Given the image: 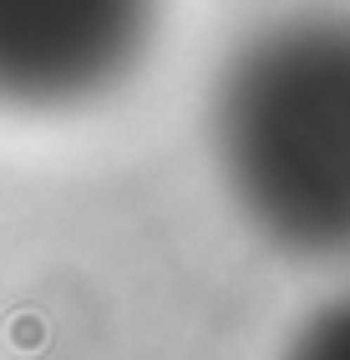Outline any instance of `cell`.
<instances>
[{
    "label": "cell",
    "instance_id": "obj_3",
    "mask_svg": "<svg viewBox=\"0 0 350 360\" xmlns=\"http://www.w3.org/2000/svg\"><path fill=\"white\" fill-rule=\"evenodd\" d=\"M285 360H350V295L325 304L320 315L294 335Z\"/></svg>",
    "mask_w": 350,
    "mask_h": 360
},
{
    "label": "cell",
    "instance_id": "obj_1",
    "mask_svg": "<svg viewBox=\"0 0 350 360\" xmlns=\"http://www.w3.org/2000/svg\"><path fill=\"white\" fill-rule=\"evenodd\" d=\"M214 153L244 219L294 259H350V15L259 26L214 91Z\"/></svg>",
    "mask_w": 350,
    "mask_h": 360
},
{
    "label": "cell",
    "instance_id": "obj_2",
    "mask_svg": "<svg viewBox=\"0 0 350 360\" xmlns=\"http://www.w3.org/2000/svg\"><path fill=\"white\" fill-rule=\"evenodd\" d=\"M153 0H0V102L77 107L132 71Z\"/></svg>",
    "mask_w": 350,
    "mask_h": 360
}]
</instances>
